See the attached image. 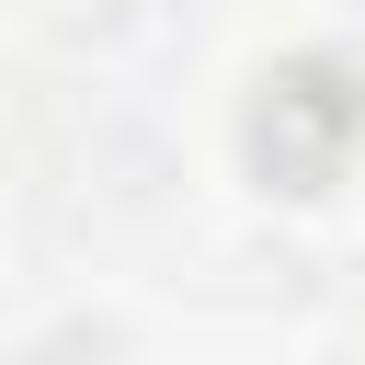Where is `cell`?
Returning a JSON list of instances; mask_svg holds the SVG:
<instances>
[{
	"mask_svg": "<svg viewBox=\"0 0 365 365\" xmlns=\"http://www.w3.org/2000/svg\"><path fill=\"white\" fill-rule=\"evenodd\" d=\"M365 125V103L342 91V68H274L262 80V103H251V160L285 182V194H319L331 171H342V137Z\"/></svg>",
	"mask_w": 365,
	"mask_h": 365,
	"instance_id": "cell-1",
	"label": "cell"
}]
</instances>
